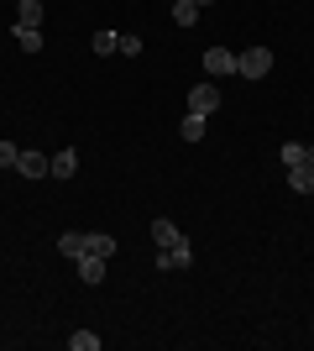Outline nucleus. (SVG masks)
Listing matches in <instances>:
<instances>
[{"label":"nucleus","instance_id":"f257e3e1","mask_svg":"<svg viewBox=\"0 0 314 351\" xmlns=\"http://www.w3.org/2000/svg\"><path fill=\"white\" fill-rule=\"evenodd\" d=\"M267 73H272V47L252 43L236 53V79H267Z\"/></svg>","mask_w":314,"mask_h":351},{"label":"nucleus","instance_id":"f03ea898","mask_svg":"<svg viewBox=\"0 0 314 351\" xmlns=\"http://www.w3.org/2000/svg\"><path fill=\"white\" fill-rule=\"evenodd\" d=\"M16 173H21V178H47V173H53V158H42L37 147H21V158H16Z\"/></svg>","mask_w":314,"mask_h":351},{"label":"nucleus","instance_id":"7ed1b4c3","mask_svg":"<svg viewBox=\"0 0 314 351\" xmlns=\"http://www.w3.org/2000/svg\"><path fill=\"white\" fill-rule=\"evenodd\" d=\"M205 73L209 79H231L236 73V53L231 47H205Z\"/></svg>","mask_w":314,"mask_h":351},{"label":"nucleus","instance_id":"20e7f679","mask_svg":"<svg viewBox=\"0 0 314 351\" xmlns=\"http://www.w3.org/2000/svg\"><path fill=\"white\" fill-rule=\"evenodd\" d=\"M189 110L194 116H215L220 110V84H194L189 89Z\"/></svg>","mask_w":314,"mask_h":351},{"label":"nucleus","instance_id":"39448f33","mask_svg":"<svg viewBox=\"0 0 314 351\" xmlns=\"http://www.w3.org/2000/svg\"><path fill=\"white\" fill-rule=\"evenodd\" d=\"M194 263V247H157V273H173V267H189Z\"/></svg>","mask_w":314,"mask_h":351},{"label":"nucleus","instance_id":"423d86ee","mask_svg":"<svg viewBox=\"0 0 314 351\" xmlns=\"http://www.w3.org/2000/svg\"><path fill=\"white\" fill-rule=\"evenodd\" d=\"M105 263H110V257H94V252H84L74 267H79V278L90 283V289H100V283H105Z\"/></svg>","mask_w":314,"mask_h":351},{"label":"nucleus","instance_id":"0eeeda50","mask_svg":"<svg viewBox=\"0 0 314 351\" xmlns=\"http://www.w3.org/2000/svg\"><path fill=\"white\" fill-rule=\"evenodd\" d=\"M288 184H293V194H314V162L309 158L293 162V168H288Z\"/></svg>","mask_w":314,"mask_h":351},{"label":"nucleus","instance_id":"6e6552de","mask_svg":"<svg viewBox=\"0 0 314 351\" xmlns=\"http://www.w3.org/2000/svg\"><path fill=\"white\" fill-rule=\"evenodd\" d=\"M152 241H157V247H183L189 236H183L173 220H152Z\"/></svg>","mask_w":314,"mask_h":351},{"label":"nucleus","instance_id":"1a4fd4ad","mask_svg":"<svg viewBox=\"0 0 314 351\" xmlns=\"http://www.w3.org/2000/svg\"><path fill=\"white\" fill-rule=\"evenodd\" d=\"M84 252H94V257H116V236H110V231H84Z\"/></svg>","mask_w":314,"mask_h":351},{"label":"nucleus","instance_id":"9d476101","mask_svg":"<svg viewBox=\"0 0 314 351\" xmlns=\"http://www.w3.org/2000/svg\"><path fill=\"white\" fill-rule=\"evenodd\" d=\"M16 27H42V0H16Z\"/></svg>","mask_w":314,"mask_h":351},{"label":"nucleus","instance_id":"9b49d317","mask_svg":"<svg viewBox=\"0 0 314 351\" xmlns=\"http://www.w3.org/2000/svg\"><path fill=\"white\" fill-rule=\"evenodd\" d=\"M74 173H79V152H74V147H63L58 158H53V173H47V178H74Z\"/></svg>","mask_w":314,"mask_h":351},{"label":"nucleus","instance_id":"f8f14e48","mask_svg":"<svg viewBox=\"0 0 314 351\" xmlns=\"http://www.w3.org/2000/svg\"><path fill=\"white\" fill-rule=\"evenodd\" d=\"M11 37L21 43V53H42V27H11Z\"/></svg>","mask_w":314,"mask_h":351},{"label":"nucleus","instance_id":"ddd939ff","mask_svg":"<svg viewBox=\"0 0 314 351\" xmlns=\"http://www.w3.org/2000/svg\"><path fill=\"white\" fill-rule=\"evenodd\" d=\"M58 252L68 257V263H79V257H84V231H63L58 236Z\"/></svg>","mask_w":314,"mask_h":351},{"label":"nucleus","instance_id":"4468645a","mask_svg":"<svg viewBox=\"0 0 314 351\" xmlns=\"http://www.w3.org/2000/svg\"><path fill=\"white\" fill-rule=\"evenodd\" d=\"M205 121L209 116H194V110H189V116L179 121V136H183V142H205Z\"/></svg>","mask_w":314,"mask_h":351},{"label":"nucleus","instance_id":"2eb2a0df","mask_svg":"<svg viewBox=\"0 0 314 351\" xmlns=\"http://www.w3.org/2000/svg\"><path fill=\"white\" fill-rule=\"evenodd\" d=\"M90 47L100 53V58H110V53H120V37H116L110 27H105V32H94V37H90Z\"/></svg>","mask_w":314,"mask_h":351},{"label":"nucleus","instance_id":"dca6fc26","mask_svg":"<svg viewBox=\"0 0 314 351\" xmlns=\"http://www.w3.org/2000/svg\"><path fill=\"white\" fill-rule=\"evenodd\" d=\"M173 21H179V27H194V21H199V5H194V0H173Z\"/></svg>","mask_w":314,"mask_h":351},{"label":"nucleus","instance_id":"f3484780","mask_svg":"<svg viewBox=\"0 0 314 351\" xmlns=\"http://www.w3.org/2000/svg\"><path fill=\"white\" fill-rule=\"evenodd\" d=\"M68 351H100V336H94V330H74V336H68Z\"/></svg>","mask_w":314,"mask_h":351},{"label":"nucleus","instance_id":"a211bd4d","mask_svg":"<svg viewBox=\"0 0 314 351\" xmlns=\"http://www.w3.org/2000/svg\"><path fill=\"white\" fill-rule=\"evenodd\" d=\"M304 158H309L304 142H283V168H293V162H304Z\"/></svg>","mask_w":314,"mask_h":351},{"label":"nucleus","instance_id":"6ab92c4d","mask_svg":"<svg viewBox=\"0 0 314 351\" xmlns=\"http://www.w3.org/2000/svg\"><path fill=\"white\" fill-rule=\"evenodd\" d=\"M142 53V37H131V32H120V58H136Z\"/></svg>","mask_w":314,"mask_h":351},{"label":"nucleus","instance_id":"aec40b11","mask_svg":"<svg viewBox=\"0 0 314 351\" xmlns=\"http://www.w3.org/2000/svg\"><path fill=\"white\" fill-rule=\"evenodd\" d=\"M16 158H21V147H16V142H0V168H16Z\"/></svg>","mask_w":314,"mask_h":351},{"label":"nucleus","instance_id":"412c9836","mask_svg":"<svg viewBox=\"0 0 314 351\" xmlns=\"http://www.w3.org/2000/svg\"><path fill=\"white\" fill-rule=\"evenodd\" d=\"M194 5H215V0H194Z\"/></svg>","mask_w":314,"mask_h":351},{"label":"nucleus","instance_id":"4be33fe9","mask_svg":"<svg viewBox=\"0 0 314 351\" xmlns=\"http://www.w3.org/2000/svg\"><path fill=\"white\" fill-rule=\"evenodd\" d=\"M309 162H314V147H309Z\"/></svg>","mask_w":314,"mask_h":351}]
</instances>
